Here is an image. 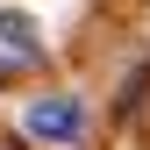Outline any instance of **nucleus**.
Here are the masks:
<instances>
[{
	"mask_svg": "<svg viewBox=\"0 0 150 150\" xmlns=\"http://www.w3.org/2000/svg\"><path fill=\"white\" fill-rule=\"evenodd\" d=\"M36 64H43V29H36L22 7H7V14H0V86L29 79Z\"/></svg>",
	"mask_w": 150,
	"mask_h": 150,
	"instance_id": "nucleus-1",
	"label": "nucleus"
},
{
	"mask_svg": "<svg viewBox=\"0 0 150 150\" xmlns=\"http://www.w3.org/2000/svg\"><path fill=\"white\" fill-rule=\"evenodd\" d=\"M79 122H86V107L71 100V93H50V100L29 107V136H43V143H71Z\"/></svg>",
	"mask_w": 150,
	"mask_h": 150,
	"instance_id": "nucleus-2",
	"label": "nucleus"
},
{
	"mask_svg": "<svg viewBox=\"0 0 150 150\" xmlns=\"http://www.w3.org/2000/svg\"><path fill=\"white\" fill-rule=\"evenodd\" d=\"M0 150H14V143H7V136H0Z\"/></svg>",
	"mask_w": 150,
	"mask_h": 150,
	"instance_id": "nucleus-3",
	"label": "nucleus"
}]
</instances>
